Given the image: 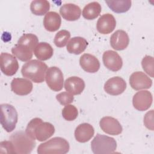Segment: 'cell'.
Listing matches in <instances>:
<instances>
[{"label": "cell", "instance_id": "cell-1", "mask_svg": "<svg viewBox=\"0 0 154 154\" xmlns=\"http://www.w3.org/2000/svg\"><path fill=\"white\" fill-rule=\"evenodd\" d=\"M38 37L34 34H24L11 49L13 54L22 61H28L32 57L34 48L38 44Z\"/></svg>", "mask_w": 154, "mask_h": 154}, {"label": "cell", "instance_id": "cell-2", "mask_svg": "<svg viewBox=\"0 0 154 154\" xmlns=\"http://www.w3.org/2000/svg\"><path fill=\"white\" fill-rule=\"evenodd\" d=\"M25 132L32 139L43 141L53 135L55 128L52 124L43 122L42 119L36 117L28 123Z\"/></svg>", "mask_w": 154, "mask_h": 154}, {"label": "cell", "instance_id": "cell-3", "mask_svg": "<svg viewBox=\"0 0 154 154\" xmlns=\"http://www.w3.org/2000/svg\"><path fill=\"white\" fill-rule=\"evenodd\" d=\"M47 70L48 66L45 63L32 60L22 66L21 73L24 78L29 79L35 83H42L45 80Z\"/></svg>", "mask_w": 154, "mask_h": 154}, {"label": "cell", "instance_id": "cell-4", "mask_svg": "<svg viewBox=\"0 0 154 154\" xmlns=\"http://www.w3.org/2000/svg\"><path fill=\"white\" fill-rule=\"evenodd\" d=\"M13 153H30L35 146V141L30 138L25 132L17 131L10 137Z\"/></svg>", "mask_w": 154, "mask_h": 154}, {"label": "cell", "instance_id": "cell-5", "mask_svg": "<svg viewBox=\"0 0 154 154\" xmlns=\"http://www.w3.org/2000/svg\"><path fill=\"white\" fill-rule=\"evenodd\" d=\"M69 143L66 139L57 137L40 144L37 148V153L38 154H65L69 152Z\"/></svg>", "mask_w": 154, "mask_h": 154}, {"label": "cell", "instance_id": "cell-6", "mask_svg": "<svg viewBox=\"0 0 154 154\" xmlns=\"http://www.w3.org/2000/svg\"><path fill=\"white\" fill-rule=\"evenodd\" d=\"M91 147L94 154L112 153L116 150L117 142L114 138L97 134L91 143Z\"/></svg>", "mask_w": 154, "mask_h": 154}, {"label": "cell", "instance_id": "cell-7", "mask_svg": "<svg viewBox=\"0 0 154 154\" xmlns=\"http://www.w3.org/2000/svg\"><path fill=\"white\" fill-rule=\"evenodd\" d=\"M17 119V112L14 106L8 103L1 105V124L7 132L15 129Z\"/></svg>", "mask_w": 154, "mask_h": 154}, {"label": "cell", "instance_id": "cell-8", "mask_svg": "<svg viewBox=\"0 0 154 154\" xmlns=\"http://www.w3.org/2000/svg\"><path fill=\"white\" fill-rule=\"evenodd\" d=\"M46 82L48 87L54 91H59L63 87L64 77L61 70L57 67L48 68L46 73Z\"/></svg>", "mask_w": 154, "mask_h": 154}, {"label": "cell", "instance_id": "cell-9", "mask_svg": "<svg viewBox=\"0 0 154 154\" xmlns=\"http://www.w3.org/2000/svg\"><path fill=\"white\" fill-rule=\"evenodd\" d=\"M1 70L7 76L14 75L19 69V63L15 56L7 52L1 54Z\"/></svg>", "mask_w": 154, "mask_h": 154}, {"label": "cell", "instance_id": "cell-10", "mask_svg": "<svg viewBox=\"0 0 154 154\" xmlns=\"http://www.w3.org/2000/svg\"><path fill=\"white\" fill-rule=\"evenodd\" d=\"M153 101L152 93L147 90H142L136 93L132 98L134 107L140 111L148 109Z\"/></svg>", "mask_w": 154, "mask_h": 154}, {"label": "cell", "instance_id": "cell-11", "mask_svg": "<svg viewBox=\"0 0 154 154\" xmlns=\"http://www.w3.org/2000/svg\"><path fill=\"white\" fill-rule=\"evenodd\" d=\"M126 88V83L120 76L111 78L104 84V90L105 92L112 96H117L123 93Z\"/></svg>", "mask_w": 154, "mask_h": 154}, {"label": "cell", "instance_id": "cell-12", "mask_svg": "<svg viewBox=\"0 0 154 154\" xmlns=\"http://www.w3.org/2000/svg\"><path fill=\"white\" fill-rule=\"evenodd\" d=\"M129 84L134 90H140L150 88L152 81L144 72H135L129 77Z\"/></svg>", "mask_w": 154, "mask_h": 154}, {"label": "cell", "instance_id": "cell-13", "mask_svg": "<svg viewBox=\"0 0 154 154\" xmlns=\"http://www.w3.org/2000/svg\"><path fill=\"white\" fill-rule=\"evenodd\" d=\"M102 60L105 66L113 72L119 71L123 66V61L121 57L114 51L108 50L105 51L103 54Z\"/></svg>", "mask_w": 154, "mask_h": 154}, {"label": "cell", "instance_id": "cell-14", "mask_svg": "<svg viewBox=\"0 0 154 154\" xmlns=\"http://www.w3.org/2000/svg\"><path fill=\"white\" fill-rule=\"evenodd\" d=\"M99 125L104 132L112 135H119L123 130L119 122L115 118L109 116L102 117L100 120Z\"/></svg>", "mask_w": 154, "mask_h": 154}, {"label": "cell", "instance_id": "cell-15", "mask_svg": "<svg viewBox=\"0 0 154 154\" xmlns=\"http://www.w3.org/2000/svg\"><path fill=\"white\" fill-rule=\"evenodd\" d=\"M116 26V21L114 16L109 13L102 15L97 20L96 28L102 34H108L112 32Z\"/></svg>", "mask_w": 154, "mask_h": 154}, {"label": "cell", "instance_id": "cell-16", "mask_svg": "<svg viewBox=\"0 0 154 154\" xmlns=\"http://www.w3.org/2000/svg\"><path fill=\"white\" fill-rule=\"evenodd\" d=\"M32 88V83L27 79L16 78L11 82V90L17 95H27L31 92Z\"/></svg>", "mask_w": 154, "mask_h": 154}, {"label": "cell", "instance_id": "cell-17", "mask_svg": "<svg viewBox=\"0 0 154 154\" xmlns=\"http://www.w3.org/2000/svg\"><path fill=\"white\" fill-rule=\"evenodd\" d=\"M129 43V36L127 32L123 30L116 31L110 37V45L114 49L117 51L125 49Z\"/></svg>", "mask_w": 154, "mask_h": 154}, {"label": "cell", "instance_id": "cell-18", "mask_svg": "<svg viewBox=\"0 0 154 154\" xmlns=\"http://www.w3.org/2000/svg\"><path fill=\"white\" fill-rule=\"evenodd\" d=\"M60 13L65 20L75 21L81 17V10L78 5L75 4L67 3L60 7Z\"/></svg>", "mask_w": 154, "mask_h": 154}, {"label": "cell", "instance_id": "cell-19", "mask_svg": "<svg viewBox=\"0 0 154 154\" xmlns=\"http://www.w3.org/2000/svg\"><path fill=\"white\" fill-rule=\"evenodd\" d=\"M79 64L82 69L88 73H95L100 68L99 60L90 54H84L79 58Z\"/></svg>", "mask_w": 154, "mask_h": 154}, {"label": "cell", "instance_id": "cell-20", "mask_svg": "<svg viewBox=\"0 0 154 154\" xmlns=\"http://www.w3.org/2000/svg\"><path fill=\"white\" fill-rule=\"evenodd\" d=\"M94 129L92 125L87 123L79 125L75 131V137L80 143L88 141L94 135Z\"/></svg>", "mask_w": 154, "mask_h": 154}, {"label": "cell", "instance_id": "cell-21", "mask_svg": "<svg viewBox=\"0 0 154 154\" xmlns=\"http://www.w3.org/2000/svg\"><path fill=\"white\" fill-rule=\"evenodd\" d=\"M85 88L84 80L78 76H71L64 82V88L73 95L80 94Z\"/></svg>", "mask_w": 154, "mask_h": 154}, {"label": "cell", "instance_id": "cell-22", "mask_svg": "<svg viewBox=\"0 0 154 154\" xmlns=\"http://www.w3.org/2000/svg\"><path fill=\"white\" fill-rule=\"evenodd\" d=\"M43 22V26L47 31L55 32L60 28L61 24V19L58 13L49 11L45 14Z\"/></svg>", "mask_w": 154, "mask_h": 154}, {"label": "cell", "instance_id": "cell-23", "mask_svg": "<svg viewBox=\"0 0 154 154\" xmlns=\"http://www.w3.org/2000/svg\"><path fill=\"white\" fill-rule=\"evenodd\" d=\"M88 45L87 41L82 37L72 38L67 45V50L70 54L79 55L83 52Z\"/></svg>", "mask_w": 154, "mask_h": 154}, {"label": "cell", "instance_id": "cell-24", "mask_svg": "<svg viewBox=\"0 0 154 154\" xmlns=\"http://www.w3.org/2000/svg\"><path fill=\"white\" fill-rule=\"evenodd\" d=\"M34 54L38 60L45 61L52 57L54 50L51 45L48 43L40 42L34 48Z\"/></svg>", "mask_w": 154, "mask_h": 154}, {"label": "cell", "instance_id": "cell-25", "mask_svg": "<svg viewBox=\"0 0 154 154\" xmlns=\"http://www.w3.org/2000/svg\"><path fill=\"white\" fill-rule=\"evenodd\" d=\"M101 12V5L96 2H91L87 4L82 10V16L87 20H93L97 17Z\"/></svg>", "mask_w": 154, "mask_h": 154}, {"label": "cell", "instance_id": "cell-26", "mask_svg": "<svg viewBox=\"0 0 154 154\" xmlns=\"http://www.w3.org/2000/svg\"><path fill=\"white\" fill-rule=\"evenodd\" d=\"M105 2L112 11L117 13H122L128 11L130 9L132 4L131 0L105 1Z\"/></svg>", "mask_w": 154, "mask_h": 154}, {"label": "cell", "instance_id": "cell-27", "mask_svg": "<svg viewBox=\"0 0 154 154\" xmlns=\"http://www.w3.org/2000/svg\"><path fill=\"white\" fill-rule=\"evenodd\" d=\"M50 9V3L46 0H34L30 4L31 12L36 16H43Z\"/></svg>", "mask_w": 154, "mask_h": 154}, {"label": "cell", "instance_id": "cell-28", "mask_svg": "<svg viewBox=\"0 0 154 154\" xmlns=\"http://www.w3.org/2000/svg\"><path fill=\"white\" fill-rule=\"evenodd\" d=\"M70 37V33L67 30L63 29L58 31L55 35L54 42L56 46L63 48L66 45Z\"/></svg>", "mask_w": 154, "mask_h": 154}, {"label": "cell", "instance_id": "cell-29", "mask_svg": "<svg viewBox=\"0 0 154 154\" xmlns=\"http://www.w3.org/2000/svg\"><path fill=\"white\" fill-rule=\"evenodd\" d=\"M78 115V109L73 105H66L62 109V116L66 120L73 121L77 118Z\"/></svg>", "mask_w": 154, "mask_h": 154}, {"label": "cell", "instance_id": "cell-30", "mask_svg": "<svg viewBox=\"0 0 154 154\" xmlns=\"http://www.w3.org/2000/svg\"><path fill=\"white\" fill-rule=\"evenodd\" d=\"M153 63L154 60L153 57L149 55H146L141 61V66L144 70L151 77H153Z\"/></svg>", "mask_w": 154, "mask_h": 154}, {"label": "cell", "instance_id": "cell-31", "mask_svg": "<svg viewBox=\"0 0 154 154\" xmlns=\"http://www.w3.org/2000/svg\"><path fill=\"white\" fill-rule=\"evenodd\" d=\"M56 99L62 105H66L72 103L74 97L72 94L67 91H64L57 94Z\"/></svg>", "mask_w": 154, "mask_h": 154}, {"label": "cell", "instance_id": "cell-32", "mask_svg": "<svg viewBox=\"0 0 154 154\" xmlns=\"http://www.w3.org/2000/svg\"><path fill=\"white\" fill-rule=\"evenodd\" d=\"M153 110L152 109L150 110V111L147 112L144 117V124L145 126L152 131L153 130Z\"/></svg>", "mask_w": 154, "mask_h": 154}]
</instances>
